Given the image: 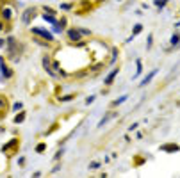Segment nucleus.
<instances>
[{
    "label": "nucleus",
    "mask_w": 180,
    "mask_h": 178,
    "mask_svg": "<svg viewBox=\"0 0 180 178\" xmlns=\"http://www.w3.org/2000/svg\"><path fill=\"white\" fill-rule=\"evenodd\" d=\"M137 127H139V123H134V125H130V127H128V132H134V130H137Z\"/></svg>",
    "instance_id": "obj_19"
},
{
    "label": "nucleus",
    "mask_w": 180,
    "mask_h": 178,
    "mask_svg": "<svg viewBox=\"0 0 180 178\" xmlns=\"http://www.w3.org/2000/svg\"><path fill=\"white\" fill-rule=\"evenodd\" d=\"M141 71H143V64H141V61L137 59V73H136V75H139Z\"/></svg>",
    "instance_id": "obj_18"
},
{
    "label": "nucleus",
    "mask_w": 180,
    "mask_h": 178,
    "mask_svg": "<svg viewBox=\"0 0 180 178\" xmlns=\"http://www.w3.org/2000/svg\"><path fill=\"white\" fill-rule=\"evenodd\" d=\"M141 30H143V25H136V27H134V32H132V34L136 36V34H139Z\"/></svg>",
    "instance_id": "obj_17"
},
{
    "label": "nucleus",
    "mask_w": 180,
    "mask_h": 178,
    "mask_svg": "<svg viewBox=\"0 0 180 178\" xmlns=\"http://www.w3.org/2000/svg\"><path fill=\"white\" fill-rule=\"evenodd\" d=\"M161 150L169 151V153H171V151H178L180 146H178V144H162V146H161Z\"/></svg>",
    "instance_id": "obj_7"
},
{
    "label": "nucleus",
    "mask_w": 180,
    "mask_h": 178,
    "mask_svg": "<svg viewBox=\"0 0 180 178\" xmlns=\"http://www.w3.org/2000/svg\"><path fill=\"white\" fill-rule=\"evenodd\" d=\"M7 111V98L6 96H0V112Z\"/></svg>",
    "instance_id": "obj_9"
},
{
    "label": "nucleus",
    "mask_w": 180,
    "mask_h": 178,
    "mask_svg": "<svg viewBox=\"0 0 180 178\" xmlns=\"http://www.w3.org/2000/svg\"><path fill=\"white\" fill-rule=\"evenodd\" d=\"M148 48H152V36H148V43H146Z\"/></svg>",
    "instance_id": "obj_22"
},
{
    "label": "nucleus",
    "mask_w": 180,
    "mask_h": 178,
    "mask_svg": "<svg viewBox=\"0 0 180 178\" xmlns=\"http://www.w3.org/2000/svg\"><path fill=\"white\" fill-rule=\"evenodd\" d=\"M127 100V96H121V98H118V100H114V103H112V107H118V105H121L123 102Z\"/></svg>",
    "instance_id": "obj_14"
},
{
    "label": "nucleus",
    "mask_w": 180,
    "mask_h": 178,
    "mask_svg": "<svg viewBox=\"0 0 180 178\" xmlns=\"http://www.w3.org/2000/svg\"><path fill=\"white\" fill-rule=\"evenodd\" d=\"M22 107H23V103H22V102H16V103L13 105V111H14V112H18L20 109H22Z\"/></svg>",
    "instance_id": "obj_15"
},
{
    "label": "nucleus",
    "mask_w": 180,
    "mask_h": 178,
    "mask_svg": "<svg viewBox=\"0 0 180 178\" xmlns=\"http://www.w3.org/2000/svg\"><path fill=\"white\" fill-rule=\"evenodd\" d=\"M169 43H171V46H177V45H180V36H178V34H173Z\"/></svg>",
    "instance_id": "obj_10"
},
{
    "label": "nucleus",
    "mask_w": 180,
    "mask_h": 178,
    "mask_svg": "<svg viewBox=\"0 0 180 178\" xmlns=\"http://www.w3.org/2000/svg\"><path fill=\"white\" fill-rule=\"evenodd\" d=\"M32 16H36V9H27V11L23 13V16H22V22L23 23H30V20H32Z\"/></svg>",
    "instance_id": "obj_3"
},
{
    "label": "nucleus",
    "mask_w": 180,
    "mask_h": 178,
    "mask_svg": "<svg viewBox=\"0 0 180 178\" xmlns=\"http://www.w3.org/2000/svg\"><path fill=\"white\" fill-rule=\"evenodd\" d=\"M95 98H96V96H89V98L86 100V103H87V105H89V103H93V102H95Z\"/></svg>",
    "instance_id": "obj_21"
},
{
    "label": "nucleus",
    "mask_w": 180,
    "mask_h": 178,
    "mask_svg": "<svg viewBox=\"0 0 180 178\" xmlns=\"http://www.w3.org/2000/svg\"><path fill=\"white\" fill-rule=\"evenodd\" d=\"M23 119H25V112H20V114H18V116L14 118V123L18 125V123H22Z\"/></svg>",
    "instance_id": "obj_12"
},
{
    "label": "nucleus",
    "mask_w": 180,
    "mask_h": 178,
    "mask_svg": "<svg viewBox=\"0 0 180 178\" xmlns=\"http://www.w3.org/2000/svg\"><path fill=\"white\" fill-rule=\"evenodd\" d=\"M89 169H91V171H96V169H100V162L93 160L91 164H89Z\"/></svg>",
    "instance_id": "obj_11"
},
{
    "label": "nucleus",
    "mask_w": 180,
    "mask_h": 178,
    "mask_svg": "<svg viewBox=\"0 0 180 178\" xmlns=\"http://www.w3.org/2000/svg\"><path fill=\"white\" fill-rule=\"evenodd\" d=\"M118 73H120V68L112 70V71H111L109 75H107V78H105V86H111V84H112V80H114V77L118 75Z\"/></svg>",
    "instance_id": "obj_6"
},
{
    "label": "nucleus",
    "mask_w": 180,
    "mask_h": 178,
    "mask_svg": "<svg viewBox=\"0 0 180 178\" xmlns=\"http://www.w3.org/2000/svg\"><path fill=\"white\" fill-rule=\"evenodd\" d=\"M71 7H73V4H63L61 9H71Z\"/></svg>",
    "instance_id": "obj_20"
},
{
    "label": "nucleus",
    "mask_w": 180,
    "mask_h": 178,
    "mask_svg": "<svg viewBox=\"0 0 180 178\" xmlns=\"http://www.w3.org/2000/svg\"><path fill=\"white\" fill-rule=\"evenodd\" d=\"M0 70H2V75H4L6 78H13V75H14V71H13L11 68L7 66L6 62H4V59L0 61Z\"/></svg>",
    "instance_id": "obj_1"
},
{
    "label": "nucleus",
    "mask_w": 180,
    "mask_h": 178,
    "mask_svg": "<svg viewBox=\"0 0 180 178\" xmlns=\"http://www.w3.org/2000/svg\"><path fill=\"white\" fill-rule=\"evenodd\" d=\"M14 16V13H13V7H9V6H4L2 7V18H4V20H7V22H9V20H11V18Z\"/></svg>",
    "instance_id": "obj_4"
},
{
    "label": "nucleus",
    "mask_w": 180,
    "mask_h": 178,
    "mask_svg": "<svg viewBox=\"0 0 180 178\" xmlns=\"http://www.w3.org/2000/svg\"><path fill=\"white\" fill-rule=\"evenodd\" d=\"M32 34H38V36L45 38L46 41H54V36H52L48 30H43V29H32Z\"/></svg>",
    "instance_id": "obj_2"
},
{
    "label": "nucleus",
    "mask_w": 180,
    "mask_h": 178,
    "mask_svg": "<svg viewBox=\"0 0 180 178\" xmlns=\"http://www.w3.org/2000/svg\"><path fill=\"white\" fill-rule=\"evenodd\" d=\"M45 150H46V144H45V143H39V144L36 146V151H38V153H43Z\"/></svg>",
    "instance_id": "obj_13"
},
{
    "label": "nucleus",
    "mask_w": 180,
    "mask_h": 178,
    "mask_svg": "<svg viewBox=\"0 0 180 178\" xmlns=\"http://www.w3.org/2000/svg\"><path fill=\"white\" fill-rule=\"evenodd\" d=\"M4 30V22H0V32Z\"/></svg>",
    "instance_id": "obj_23"
},
{
    "label": "nucleus",
    "mask_w": 180,
    "mask_h": 178,
    "mask_svg": "<svg viewBox=\"0 0 180 178\" xmlns=\"http://www.w3.org/2000/svg\"><path fill=\"white\" fill-rule=\"evenodd\" d=\"M155 75H157V70H153L152 73H150V75H146V77L143 78V82H141V86H146V84H150L153 80V77H155Z\"/></svg>",
    "instance_id": "obj_8"
},
{
    "label": "nucleus",
    "mask_w": 180,
    "mask_h": 178,
    "mask_svg": "<svg viewBox=\"0 0 180 178\" xmlns=\"http://www.w3.org/2000/svg\"><path fill=\"white\" fill-rule=\"evenodd\" d=\"M73 98H75V95H66V96L61 98V102H70V100H73Z\"/></svg>",
    "instance_id": "obj_16"
},
{
    "label": "nucleus",
    "mask_w": 180,
    "mask_h": 178,
    "mask_svg": "<svg viewBox=\"0 0 180 178\" xmlns=\"http://www.w3.org/2000/svg\"><path fill=\"white\" fill-rule=\"evenodd\" d=\"M68 39L73 41V43L79 41V39H80V30H77V29H70V30H68Z\"/></svg>",
    "instance_id": "obj_5"
}]
</instances>
